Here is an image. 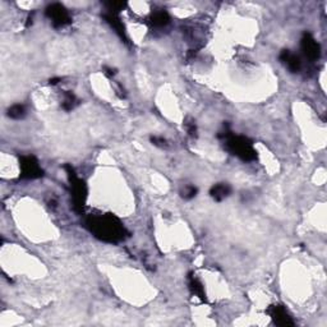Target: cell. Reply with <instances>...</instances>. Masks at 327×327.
I'll return each mask as SVG.
<instances>
[{"mask_svg":"<svg viewBox=\"0 0 327 327\" xmlns=\"http://www.w3.org/2000/svg\"><path fill=\"white\" fill-rule=\"evenodd\" d=\"M86 225L95 237L106 243H119L128 235L123 223L110 214L90 216L86 220Z\"/></svg>","mask_w":327,"mask_h":327,"instance_id":"6da1fadb","label":"cell"},{"mask_svg":"<svg viewBox=\"0 0 327 327\" xmlns=\"http://www.w3.org/2000/svg\"><path fill=\"white\" fill-rule=\"evenodd\" d=\"M219 138L224 139L225 142V149L230 153L238 156L243 161H254L257 159V152L253 143L250 138L244 136H235L230 132L229 128H225V130L219 134Z\"/></svg>","mask_w":327,"mask_h":327,"instance_id":"7a4b0ae2","label":"cell"},{"mask_svg":"<svg viewBox=\"0 0 327 327\" xmlns=\"http://www.w3.org/2000/svg\"><path fill=\"white\" fill-rule=\"evenodd\" d=\"M67 175H68L69 185H71V195H72V202H73V208L75 212L82 214L86 206V200H87V185L82 179L78 178L77 173L75 172V169L72 165L64 166Z\"/></svg>","mask_w":327,"mask_h":327,"instance_id":"3957f363","label":"cell"},{"mask_svg":"<svg viewBox=\"0 0 327 327\" xmlns=\"http://www.w3.org/2000/svg\"><path fill=\"white\" fill-rule=\"evenodd\" d=\"M21 178L37 179L44 175V170L40 168L39 161L33 156H22L20 157Z\"/></svg>","mask_w":327,"mask_h":327,"instance_id":"277c9868","label":"cell"},{"mask_svg":"<svg viewBox=\"0 0 327 327\" xmlns=\"http://www.w3.org/2000/svg\"><path fill=\"white\" fill-rule=\"evenodd\" d=\"M46 16L49 17L52 26L56 27V28L64 27L72 23V18L69 16L68 10L65 9L64 5L59 3H54L46 8Z\"/></svg>","mask_w":327,"mask_h":327,"instance_id":"5b68a950","label":"cell"},{"mask_svg":"<svg viewBox=\"0 0 327 327\" xmlns=\"http://www.w3.org/2000/svg\"><path fill=\"white\" fill-rule=\"evenodd\" d=\"M302 51L305 58L311 62H316L321 55V46L311 33L305 32L301 40Z\"/></svg>","mask_w":327,"mask_h":327,"instance_id":"8992f818","label":"cell"},{"mask_svg":"<svg viewBox=\"0 0 327 327\" xmlns=\"http://www.w3.org/2000/svg\"><path fill=\"white\" fill-rule=\"evenodd\" d=\"M269 314L271 316L274 324L281 327L294 326V321L290 317V314L282 305H271L269 308Z\"/></svg>","mask_w":327,"mask_h":327,"instance_id":"52a82bcc","label":"cell"},{"mask_svg":"<svg viewBox=\"0 0 327 327\" xmlns=\"http://www.w3.org/2000/svg\"><path fill=\"white\" fill-rule=\"evenodd\" d=\"M104 18H105V21H106V22L109 23L111 27H113L114 31L117 32V35L119 36L120 39L128 44V37H126V27H124L123 22L120 21L119 16H118V14H114V13H107L106 12V13L104 14Z\"/></svg>","mask_w":327,"mask_h":327,"instance_id":"ba28073f","label":"cell"},{"mask_svg":"<svg viewBox=\"0 0 327 327\" xmlns=\"http://www.w3.org/2000/svg\"><path fill=\"white\" fill-rule=\"evenodd\" d=\"M278 58H280V60L286 65V68L292 72V73H297V72L301 71L302 68L301 59H299V56L292 54L289 50H282Z\"/></svg>","mask_w":327,"mask_h":327,"instance_id":"9c48e42d","label":"cell"},{"mask_svg":"<svg viewBox=\"0 0 327 327\" xmlns=\"http://www.w3.org/2000/svg\"><path fill=\"white\" fill-rule=\"evenodd\" d=\"M230 193H231V187H230L229 184H226V183L215 184L214 187L210 189V196L217 202L223 201V200H225L226 197H229Z\"/></svg>","mask_w":327,"mask_h":327,"instance_id":"30bf717a","label":"cell"},{"mask_svg":"<svg viewBox=\"0 0 327 327\" xmlns=\"http://www.w3.org/2000/svg\"><path fill=\"white\" fill-rule=\"evenodd\" d=\"M188 285L191 292L201 299L202 302H206V293H204V288L202 285V282L198 280V277H196V275L193 274H189L188 275Z\"/></svg>","mask_w":327,"mask_h":327,"instance_id":"8fae6325","label":"cell"},{"mask_svg":"<svg viewBox=\"0 0 327 327\" xmlns=\"http://www.w3.org/2000/svg\"><path fill=\"white\" fill-rule=\"evenodd\" d=\"M150 21H151L152 26L164 27L166 26V25H169V22H170V16H169L168 12H165V10H159V12L152 13Z\"/></svg>","mask_w":327,"mask_h":327,"instance_id":"7c38bea8","label":"cell"},{"mask_svg":"<svg viewBox=\"0 0 327 327\" xmlns=\"http://www.w3.org/2000/svg\"><path fill=\"white\" fill-rule=\"evenodd\" d=\"M26 115V106L22 104H16L12 105V106L8 109V117L12 118V119H22L23 117Z\"/></svg>","mask_w":327,"mask_h":327,"instance_id":"4fadbf2b","label":"cell"},{"mask_svg":"<svg viewBox=\"0 0 327 327\" xmlns=\"http://www.w3.org/2000/svg\"><path fill=\"white\" fill-rule=\"evenodd\" d=\"M77 104H78V100L75 95L72 94V92H68V91L64 92V100H63V102H62V107L64 109V110H67V111L73 110Z\"/></svg>","mask_w":327,"mask_h":327,"instance_id":"5bb4252c","label":"cell"},{"mask_svg":"<svg viewBox=\"0 0 327 327\" xmlns=\"http://www.w3.org/2000/svg\"><path fill=\"white\" fill-rule=\"evenodd\" d=\"M105 7H106L107 13L118 14L120 10H123L124 8H126V3H120V1H109V3H105Z\"/></svg>","mask_w":327,"mask_h":327,"instance_id":"9a60e30c","label":"cell"},{"mask_svg":"<svg viewBox=\"0 0 327 327\" xmlns=\"http://www.w3.org/2000/svg\"><path fill=\"white\" fill-rule=\"evenodd\" d=\"M196 195H197V188L193 185H185L180 191L181 198H184V200H192L196 197Z\"/></svg>","mask_w":327,"mask_h":327,"instance_id":"2e32d148","label":"cell"},{"mask_svg":"<svg viewBox=\"0 0 327 327\" xmlns=\"http://www.w3.org/2000/svg\"><path fill=\"white\" fill-rule=\"evenodd\" d=\"M184 126H185V129H187V132H188L189 136L197 137V126H196L195 120L191 119V118H188V119L185 120Z\"/></svg>","mask_w":327,"mask_h":327,"instance_id":"e0dca14e","label":"cell"},{"mask_svg":"<svg viewBox=\"0 0 327 327\" xmlns=\"http://www.w3.org/2000/svg\"><path fill=\"white\" fill-rule=\"evenodd\" d=\"M151 142H152V145H155V146H159V147H164L166 146V141L162 137H151Z\"/></svg>","mask_w":327,"mask_h":327,"instance_id":"ac0fdd59","label":"cell"},{"mask_svg":"<svg viewBox=\"0 0 327 327\" xmlns=\"http://www.w3.org/2000/svg\"><path fill=\"white\" fill-rule=\"evenodd\" d=\"M104 71H105V73H106L107 75H115V71H114V69H111V68H107V67H105Z\"/></svg>","mask_w":327,"mask_h":327,"instance_id":"d6986e66","label":"cell"},{"mask_svg":"<svg viewBox=\"0 0 327 327\" xmlns=\"http://www.w3.org/2000/svg\"><path fill=\"white\" fill-rule=\"evenodd\" d=\"M60 81H62V78H52L50 79V84H58Z\"/></svg>","mask_w":327,"mask_h":327,"instance_id":"ffe728a7","label":"cell"}]
</instances>
